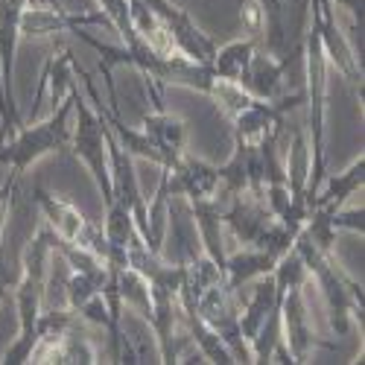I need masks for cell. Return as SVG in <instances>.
<instances>
[{
	"instance_id": "16",
	"label": "cell",
	"mask_w": 365,
	"mask_h": 365,
	"mask_svg": "<svg viewBox=\"0 0 365 365\" xmlns=\"http://www.w3.org/2000/svg\"><path fill=\"white\" fill-rule=\"evenodd\" d=\"M324 185H319L316 196L310 199V207L316 205H333V207H342L348 202V196H354L359 187H362V181H365V158L359 155L348 170L342 173H333L327 178H322Z\"/></svg>"
},
{
	"instance_id": "19",
	"label": "cell",
	"mask_w": 365,
	"mask_h": 365,
	"mask_svg": "<svg viewBox=\"0 0 365 365\" xmlns=\"http://www.w3.org/2000/svg\"><path fill=\"white\" fill-rule=\"evenodd\" d=\"M21 126V111L18 103L6 97V85H4V71H0V140H6L9 132Z\"/></svg>"
},
{
	"instance_id": "3",
	"label": "cell",
	"mask_w": 365,
	"mask_h": 365,
	"mask_svg": "<svg viewBox=\"0 0 365 365\" xmlns=\"http://www.w3.org/2000/svg\"><path fill=\"white\" fill-rule=\"evenodd\" d=\"M76 85L71 88V94L53 108V114L41 123H29L15 129V138L0 140V164H6L12 175H24L29 164H36L38 158L50 155V152H68L71 146V117H73V100H76Z\"/></svg>"
},
{
	"instance_id": "6",
	"label": "cell",
	"mask_w": 365,
	"mask_h": 365,
	"mask_svg": "<svg viewBox=\"0 0 365 365\" xmlns=\"http://www.w3.org/2000/svg\"><path fill=\"white\" fill-rule=\"evenodd\" d=\"M36 205L44 210L47 217V225L53 228V234L58 240L71 242V246L82 249V252H91L94 257H100L103 263L108 260V240H106V231L100 225L91 222L79 207H73L71 202H65L62 196H56L44 187L36 190Z\"/></svg>"
},
{
	"instance_id": "12",
	"label": "cell",
	"mask_w": 365,
	"mask_h": 365,
	"mask_svg": "<svg viewBox=\"0 0 365 365\" xmlns=\"http://www.w3.org/2000/svg\"><path fill=\"white\" fill-rule=\"evenodd\" d=\"M287 71H289V65H284L281 58L269 56V53H263L257 47L255 56H252V62H249V68L242 71L237 85H242L252 97H257L263 103H278L281 97L289 94V91H287Z\"/></svg>"
},
{
	"instance_id": "7",
	"label": "cell",
	"mask_w": 365,
	"mask_h": 365,
	"mask_svg": "<svg viewBox=\"0 0 365 365\" xmlns=\"http://www.w3.org/2000/svg\"><path fill=\"white\" fill-rule=\"evenodd\" d=\"M240 289H231L225 281L207 287L199 298H196V313L199 319L217 333V336L228 345V351L234 354L237 362H252V351L249 342L242 339V330H240Z\"/></svg>"
},
{
	"instance_id": "1",
	"label": "cell",
	"mask_w": 365,
	"mask_h": 365,
	"mask_svg": "<svg viewBox=\"0 0 365 365\" xmlns=\"http://www.w3.org/2000/svg\"><path fill=\"white\" fill-rule=\"evenodd\" d=\"M53 255V228H38L36 237L21 252V272L15 281V307H18V339L6 348L4 362L21 365L29 362L36 351V322L44 310V295H47V263Z\"/></svg>"
},
{
	"instance_id": "10",
	"label": "cell",
	"mask_w": 365,
	"mask_h": 365,
	"mask_svg": "<svg viewBox=\"0 0 365 365\" xmlns=\"http://www.w3.org/2000/svg\"><path fill=\"white\" fill-rule=\"evenodd\" d=\"M161 185H164L167 199L185 196L190 205L205 202L220 193V170L214 164L181 152L170 167H161Z\"/></svg>"
},
{
	"instance_id": "4",
	"label": "cell",
	"mask_w": 365,
	"mask_h": 365,
	"mask_svg": "<svg viewBox=\"0 0 365 365\" xmlns=\"http://www.w3.org/2000/svg\"><path fill=\"white\" fill-rule=\"evenodd\" d=\"M292 249L304 260L307 272H313V278H316V284L322 289L330 330L336 333V336H348L351 313H359V319H362V284H356L351 275H345L342 266L333 260V255L319 252L301 231H298V237L292 242Z\"/></svg>"
},
{
	"instance_id": "15",
	"label": "cell",
	"mask_w": 365,
	"mask_h": 365,
	"mask_svg": "<svg viewBox=\"0 0 365 365\" xmlns=\"http://www.w3.org/2000/svg\"><path fill=\"white\" fill-rule=\"evenodd\" d=\"M281 301H284V295L275 292V278H272V272H269V275L255 278V287H252L249 301L240 307V330H242V339L252 342V339L257 336L260 324L269 319V313L275 310Z\"/></svg>"
},
{
	"instance_id": "20",
	"label": "cell",
	"mask_w": 365,
	"mask_h": 365,
	"mask_svg": "<svg viewBox=\"0 0 365 365\" xmlns=\"http://www.w3.org/2000/svg\"><path fill=\"white\" fill-rule=\"evenodd\" d=\"M18 266L15 263H9V257H6V249H4V234H0V304H4L6 298H9V289L15 287V281H18Z\"/></svg>"
},
{
	"instance_id": "8",
	"label": "cell",
	"mask_w": 365,
	"mask_h": 365,
	"mask_svg": "<svg viewBox=\"0 0 365 365\" xmlns=\"http://www.w3.org/2000/svg\"><path fill=\"white\" fill-rule=\"evenodd\" d=\"M140 4L158 18V24L164 26L170 44L181 56H187V58L202 62V65L210 62V56L217 53V44H214V38L205 36L202 29L190 21V15L185 9H178L173 0H140Z\"/></svg>"
},
{
	"instance_id": "17",
	"label": "cell",
	"mask_w": 365,
	"mask_h": 365,
	"mask_svg": "<svg viewBox=\"0 0 365 365\" xmlns=\"http://www.w3.org/2000/svg\"><path fill=\"white\" fill-rule=\"evenodd\" d=\"M275 257L257 252V249H246V252H237V255H225V272H222V281L231 289H240L242 284H249L260 275H269L275 269Z\"/></svg>"
},
{
	"instance_id": "14",
	"label": "cell",
	"mask_w": 365,
	"mask_h": 365,
	"mask_svg": "<svg viewBox=\"0 0 365 365\" xmlns=\"http://www.w3.org/2000/svg\"><path fill=\"white\" fill-rule=\"evenodd\" d=\"M29 0H0V71H4L6 97L15 103V50L21 41L18 24Z\"/></svg>"
},
{
	"instance_id": "5",
	"label": "cell",
	"mask_w": 365,
	"mask_h": 365,
	"mask_svg": "<svg viewBox=\"0 0 365 365\" xmlns=\"http://www.w3.org/2000/svg\"><path fill=\"white\" fill-rule=\"evenodd\" d=\"M73 114H76V129L71 135V143H73L71 152L88 167V173L94 175V185L103 193V202L111 205L114 190H111V170H108L106 123L97 117V111L91 108V103L79 97V91H76V100H73Z\"/></svg>"
},
{
	"instance_id": "18",
	"label": "cell",
	"mask_w": 365,
	"mask_h": 365,
	"mask_svg": "<svg viewBox=\"0 0 365 365\" xmlns=\"http://www.w3.org/2000/svg\"><path fill=\"white\" fill-rule=\"evenodd\" d=\"M257 50V41L249 36V38H240V41H231L225 47H217V53L210 56V71H214L220 79H228V82H240L242 71L249 68L252 56Z\"/></svg>"
},
{
	"instance_id": "2",
	"label": "cell",
	"mask_w": 365,
	"mask_h": 365,
	"mask_svg": "<svg viewBox=\"0 0 365 365\" xmlns=\"http://www.w3.org/2000/svg\"><path fill=\"white\" fill-rule=\"evenodd\" d=\"M313 0H246V26L257 47L292 68L304 53Z\"/></svg>"
},
{
	"instance_id": "13",
	"label": "cell",
	"mask_w": 365,
	"mask_h": 365,
	"mask_svg": "<svg viewBox=\"0 0 365 365\" xmlns=\"http://www.w3.org/2000/svg\"><path fill=\"white\" fill-rule=\"evenodd\" d=\"M143 132L161 152V167H170L185 152V120L170 114L164 106H155V111L143 114Z\"/></svg>"
},
{
	"instance_id": "21",
	"label": "cell",
	"mask_w": 365,
	"mask_h": 365,
	"mask_svg": "<svg viewBox=\"0 0 365 365\" xmlns=\"http://www.w3.org/2000/svg\"><path fill=\"white\" fill-rule=\"evenodd\" d=\"M333 225L336 228H348V231H365V210L362 207H356V210H336L333 214Z\"/></svg>"
},
{
	"instance_id": "9",
	"label": "cell",
	"mask_w": 365,
	"mask_h": 365,
	"mask_svg": "<svg viewBox=\"0 0 365 365\" xmlns=\"http://www.w3.org/2000/svg\"><path fill=\"white\" fill-rule=\"evenodd\" d=\"M108 26L106 12H68L56 4V0H41V4H26L21 24H18V33L21 38H38V36H62V33H76V29H88V26Z\"/></svg>"
},
{
	"instance_id": "11",
	"label": "cell",
	"mask_w": 365,
	"mask_h": 365,
	"mask_svg": "<svg viewBox=\"0 0 365 365\" xmlns=\"http://www.w3.org/2000/svg\"><path fill=\"white\" fill-rule=\"evenodd\" d=\"M304 281L289 284L281 301V327H284V342L292 354V362H307L313 348H333L330 342L319 339L316 330L310 327L307 304H304Z\"/></svg>"
},
{
	"instance_id": "22",
	"label": "cell",
	"mask_w": 365,
	"mask_h": 365,
	"mask_svg": "<svg viewBox=\"0 0 365 365\" xmlns=\"http://www.w3.org/2000/svg\"><path fill=\"white\" fill-rule=\"evenodd\" d=\"M333 6H342L348 15H351V21H354V33L359 36V41H362V21H365V0H330Z\"/></svg>"
}]
</instances>
